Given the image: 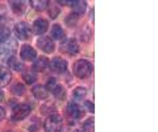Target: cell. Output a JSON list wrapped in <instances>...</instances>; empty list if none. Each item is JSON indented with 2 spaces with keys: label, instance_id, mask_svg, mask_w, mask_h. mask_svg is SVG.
Here are the masks:
<instances>
[{
  "label": "cell",
  "instance_id": "cell-1",
  "mask_svg": "<svg viewBox=\"0 0 158 132\" xmlns=\"http://www.w3.org/2000/svg\"><path fill=\"white\" fill-rule=\"evenodd\" d=\"M63 128V120L59 114H52L45 121V130L46 132H62Z\"/></svg>",
  "mask_w": 158,
  "mask_h": 132
},
{
  "label": "cell",
  "instance_id": "cell-2",
  "mask_svg": "<svg viewBox=\"0 0 158 132\" xmlns=\"http://www.w3.org/2000/svg\"><path fill=\"white\" fill-rule=\"evenodd\" d=\"M91 71H92V65L87 60H79L74 65V74L78 78H86L91 74Z\"/></svg>",
  "mask_w": 158,
  "mask_h": 132
},
{
  "label": "cell",
  "instance_id": "cell-3",
  "mask_svg": "<svg viewBox=\"0 0 158 132\" xmlns=\"http://www.w3.org/2000/svg\"><path fill=\"white\" fill-rule=\"evenodd\" d=\"M15 35H16L20 40H28L31 37V27L27 23H17L15 25Z\"/></svg>",
  "mask_w": 158,
  "mask_h": 132
},
{
  "label": "cell",
  "instance_id": "cell-4",
  "mask_svg": "<svg viewBox=\"0 0 158 132\" xmlns=\"http://www.w3.org/2000/svg\"><path fill=\"white\" fill-rule=\"evenodd\" d=\"M31 114V106L27 103L19 104L16 109L13 110V119L15 120H23Z\"/></svg>",
  "mask_w": 158,
  "mask_h": 132
},
{
  "label": "cell",
  "instance_id": "cell-5",
  "mask_svg": "<svg viewBox=\"0 0 158 132\" xmlns=\"http://www.w3.org/2000/svg\"><path fill=\"white\" fill-rule=\"evenodd\" d=\"M37 45L45 53H52L54 50V42L50 37H40L37 40Z\"/></svg>",
  "mask_w": 158,
  "mask_h": 132
},
{
  "label": "cell",
  "instance_id": "cell-6",
  "mask_svg": "<svg viewBox=\"0 0 158 132\" xmlns=\"http://www.w3.org/2000/svg\"><path fill=\"white\" fill-rule=\"evenodd\" d=\"M67 114L70 115L73 119H81L83 116V110L75 102H70V103L67 104Z\"/></svg>",
  "mask_w": 158,
  "mask_h": 132
},
{
  "label": "cell",
  "instance_id": "cell-7",
  "mask_svg": "<svg viewBox=\"0 0 158 132\" xmlns=\"http://www.w3.org/2000/svg\"><path fill=\"white\" fill-rule=\"evenodd\" d=\"M16 46H17V44L15 41H7L4 44H0V58L9 56L16 49Z\"/></svg>",
  "mask_w": 158,
  "mask_h": 132
},
{
  "label": "cell",
  "instance_id": "cell-8",
  "mask_svg": "<svg viewBox=\"0 0 158 132\" xmlns=\"http://www.w3.org/2000/svg\"><path fill=\"white\" fill-rule=\"evenodd\" d=\"M49 65L52 66L53 71H56V73H65L67 70V63H66V61L62 60V58H59V57H56L52 61V63H49Z\"/></svg>",
  "mask_w": 158,
  "mask_h": 132
},
{
  "label": "cell",
  "instance_id": "cell-9",
  "mask_svg": "<svg viewBox=\"0 0 158 132\" xmlns=\"http://www.w3.org/2000/svg\"><path fill=\"white\" fill-rule=\"evenodd\" d=\"M48 27H49L48 20H45V19H37L33 24V33H36V35H44L48 31Z\"/></svg>",
  "mask_w": 158,
  "mask_h": 132
},
{
  "label": "cell",
  "instance_id": "cell-10",
  "mask_svg": "<svg viewBox=\"0 0 158 132\" xmlns=\"http://www.w3.org/2000/svg\"><path fill=\"white\" fill-rule=\"evenodd\" d=\"M20 56H21V58H23L24 61H33L34 58H36L37 53H36V50H34L32 46L23 45L21 52H20Z\"/></svg>",
  "mask_w": 158,
  "mask_h": 132
},
{
  "label": "cell",
  "instance_id": "cell-11",
  "mask_svg": "<svg viewBox=\"0 0 158 132\" xmlns=\"http://www.w3.org/2000/svg\"><path fill=\"white\" fill-rule=\"evenodd\" d=\"M49 67V60L46 57H38L36 62L33 65V70L34 71H44Z\"/></svg>",
  "mask_w": 158,
  "mask_h": 132
},
{
  "label": "cell",
  "instance_id": "cell-12",
  "mask_svg": "<svg viewBox=\"0 0 158 132\" xmlns=\"http://www.w3.org/2000/svg\"><path fill=\"white\" fill-rule=\"evenodd\" d=\"M70 7L73 8L74 13L79 16V15L85 13L86 8H87V4H86V2H83V0H77V2H71V6Z\"/></svg>",
  "mask_w": 158,
  "mask_h": 132
},
{
  "label": "cell",
  "instance_id": "cell-13",
  "mask_svg": "<svg viewBox=\"0 0 158 132\" xmlns=\"http://www.w3.org/2000/svg\"><path fill=\"white\" fill-rule=\"evenodd\" d=\"M32 92L37 99H45L49 95V91L45 89V86H42V85H36L32 89Z\"/></svg>",
  "mask_w": 158,
  "mask_h": 132
},
{
  "label": "cell",
  "instance_id": "cell-14",
  "mask_svg": "<svg viewBox=\"0 0 158 132\" xmlns=\"http://www.w3.org/2000/svg\"><path fill=\"white\" fill-rule=\"evenodd\" d=\"M66 52L70 56H75L79 53V44L77 42L75 38H70V40L66 42Z\"/></svg>",
  "mask_w": 158,
  "mask_h": 132
},
{
  "label": "cell",
  "instance_id": "cell-15",
  "mask_svg": "<svg viewBox=\"0 0 158 132\" xmlns=\"http://www.w3.org/2000/svg\"><path fill=\"white\" fill-rule=\"evenodd\" d=\"M11 7H12V9H13L15 13L23 15L24 12H25L28 4H27L25 2H23V0H16V2H11Z\"/></svg>",
  "mask_w": 158,
  "mask_h": 132
},
{
  "label": "cell",
  "instance_id": "cell-16",
  "mask_svg": "<svg viewBox=\"0 0 158 132\" xmlns=\"http://www.w3.org/2000/svg\"><path fill=\"white\" fill-rule=\"evenodd\" d=\"M11 81V73L4 66H0V87L6 86Z\"/></svg>",
  "mask_w": 158,
  "mask_h": 132
},
{
  "label": "cell",
  "instance_id": "cell-17",
  "mask_svg": "<svg viewBox=\"0 0 158 132\" xmlns=\"http://www.w3.org/2000/svg\"><path fill=\"white\" fill-rule=\"evenodd\" d=\"M31 6L36 9V11H45L49 6V2L48 0H32Z\"/></svg>",
  "mask_w": 158,
  "mask_h": 132
},
{
  "label": "cell",
  "instance_id": "cell-18",
  "mask_svg": "<svg viewBox=\"0 0 158 132\" xmlns=\"http://www.w3.org/2000/svg\"><path fill=\"white\" fill-rule=\"evenodd\" d=\"M8 66L11 67L12 70H15V71H20L23 69V65H21V62H20L16 57H9L8 58Z\"/></svg>",
  "mask_w": 158,
  "mask_h": 132
},
{
  "label": "cell",
  "instance_id": "cell-19",
  "mask_svg": "<svg viewBox=\"0 0 158 132\" xmlns=\"http://www.w3.org/2000/svg\"><path fill=\"white\" fill-rule=\"evenodd\" d=\"M86 95H87V90L85 87H77V89L73 91V96L75 100H82Z\"/></svg>",
  "mask_w": 158,
  "mask_h": 132
},
{
  "label": "cell",
  "instance_id": "cell-20",
  "mask_svg": "<svg viewBox=\"0 0 158 132\" xmlns=\"http://www.w3.org/2000/svg\"><path fill=\"white\" fill-rule=\"evenodd\" d=\"M52 36L56 38V40H61V38H63V29L61 28V25H58V24H56V25H53V29H52Z\"/></svg>",
  "mask_w": 158,
  "mask_h": 132
},
{
  "label": "cell",
  "instance_id": "cell-21",
  "mask_svg": "<svg viewBox=\"0 0 158 132\" xmlns=\"http://www.w3.org/2000/svg\"><path fill=\"white\" fill-rule=\"evenodd\" d=\"M9 35H11V32H9V28L7 27H0V44H4L8 38H9Z\"/></svg>",
  "mask_w": 158,
  "mask_h": 132
},
{
  "label": "cell",
  "instance_id": "cell-22",
  "mask_svg": "<svg viewBox=\"0 0 158 132\" xmlns=\"http://www.w3.org/2000/svg\"><path fill=\"white\" fill-rule=\"evenodd\" d=\"M58 86H59V83L58 82L54 79V78H49L48 79V82H46V86H45V89L48 90V91H52V92H54L57 89H58Z\"/></svg>",
  "mask_w": 158,
  "mask_h": 132
},
{
  "label": "cell",
  "instance_id": "cell-23",
  "mask_svg": "<svg viewBox=\"0 0 158 132\" xmlns=\"http://www.w3.org/2000/svg\"><path fill=\"white\" fill-rule=\"evenodd\" d=\"M48 8H49V13H50V16L53 19L57 17L58 15H59V8H58V6H57L56 3H49Z\"/></svg>",
  "mask_w": 158,
  "mask_h": 132
},
{
  "label": "cell",
  "instance_id": "cell-24",
  "mask_svg": "<svg viewBox=\"0 0 158 132\" xmlns=\"http://www.w3.org/2000/svg\"><path fill=\"white\" fill-rule=\"evenodd\" d=\"M83 132H94V119H88L83 124Z\"/></svg>",
  "mask_w": 158,
  "mask_h": 132
},
{
  "label": "cell",
  "instance_id": "cell-25",
  "mask_svg": "<svg viewBox=\"0 0 158 132\" xmlns=\"http://www.w3.org/2000/svg\"><path fill=\"white\" fill-rule=\"evenodd\" d=\"M24 90H25V87H24V85H21V83H16L12 87V92L16 95H23Z\"/></svg>",
  "mask_w": 158,
  "mask_h": 132
},
{
  "label": "cell",
  "instance_id": "cell-26",
  "mask_svg": "<svg viewBox=\"0 0 158 132\" xmlns=\"http://www.w3.org/2000/svg\"><path fill=\"white\" fill-rule=\"evenodd\" d=\"M77 20H78V15L71 13L70 16L66 17V24H67V25H70V27H74L77 24Z\"/></svg>",
  "mask_w": 158,
  "mask_h": 132
},
{
  "label": "cell",
  "instance_id": "cell-27",
  "mask_svg": "<svg viewBox=\"0 0 158 132\" xmlns=\"http://www.w3.org/2000/svg\"><path fill=\"white\" fill-rule=\"evenodd\" d=\"M23 78H24V81H25L28 85H33L34 82H36V75L34 74H24Z\"/></svg>",
  "mask_w": 158,
  "mask_h": 132
},
{
  "label": "cell",
  "instance_id": "cell-28",
  "mask_svg": "<svg viewBox=\"0 0 158 132\" xmlns=\"http://www.w3.org/2000/svg\"><path fill=\"white\" fill-rule=\"evenodd\" d=\"M53 94H54V95H56L57 98H58V96H59V98H62V96H63V89H62V86H61V85H59V86H58V89H57L56 91H54V92H53Z\"/></svg>",
  "mask_w": 158,
  "mask_h": 132
},
{
  "label": "cell",
  "instance_id": "cell-29",
  "mask_svg": "<svg viewBox=\"0 0 158 132\" xmlns=\"http://www.w3.org/2000/svg\"><path fill=\"white\" fill-rule=\"evenodd\" d=\"M85 106L87 107V110H90L91 112H94V104H92V102H90V100H87L86 103H85Z\"/></svg>",
  "mask_w": 158,
  "mask_h": 132
},
{
  "label": "cell",
  "instance_id": "cell-30",
  "mask_svg": "<svg viewBox=\"0 0 158 132\" xmlns=\"http://www.w3.org/2000/svg\"><path fill=\"white\" fill-rule=\"evenodd\" d=\"M4 116H6V111H4V110L2 109V107H0V120H2V119L4 118Z\"/></svg>",
  "mask_w": 158,
  "mask_h": 132
},
{
  "label": "cell",
  "instance_id": "cell-31",
  "mask_svg": "<svg viewBox=\"0 0 158 132\" xmlns=\"http://www.w3.org/2000/svg\"><path fill=\"white\" fill-rule=\"evenodd\" d=\"M3 99H4V94H3V91L0 90V102H2Z\"/></svg>",
  "mask_w": 158,
  "mask_h": 132
},
{
  "label": "cell",
  "instance_id": "cell-32",
  "mask_svg": "<svg viewBox=\"0 0 158 132\" xmlns=\"http://www.w3.org/2000/svg\"><path fill=\"white\" fill-rule=\"evenodd\" d=\"M74 132H83V131H79V130H75V131H74Z\"/></svg>",
  "mask_w": 158,
  "mask_h": 132
}]
</instances>
